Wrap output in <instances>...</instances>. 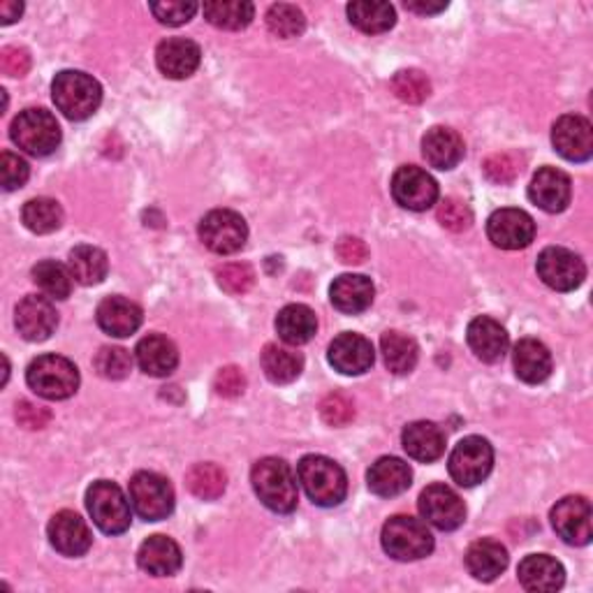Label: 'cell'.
<instances>
[{"label": "cell", "mask_w": 593, "mask_h": 593, "mask_svg": "<svg viewBox=\"0 0 593 593\" xmlns=\"http://www.w3.org/2000/svg\"><path fill=\"white\" fill-rule=\"evenodd\" d=\"M250 482L262 506L279 515H291L297 508V480L293 475L291 464H285L279 457L260 459L254 471H250Z\"/></svg>", "instance_id": "6da1fadb"}, {"label": "cell", "mask_w": 593, "mask_h": 593, "mask_svg": "<svg viewBox=\"0 0 593 593\" xmlns=\"http://www.w3.org/2000/svg\"><path fill=\"white\" fill-rule=\"evenodd\" d=\"M297 478L304 492L320 508H334L348 494V478L341 466L322 455H307L297 464Z\"/></svg>", "instance_id": "7a4b0ae2"}, {"label": "cell", "mask_w": 593, "mask_h": 593, "mask_svg": "<svg viewBox=\"0 0 593 593\" xmlns=\"http://www.w3.org/2000/svg\"><path fill=\"white\" fill-rule=\"evenodd\" d=\"M51 98L70 121H86L98 112L102 86L86 72L63 70L51 82Z\"/></svg>", "instance_id": "3957f363"}, {"label": "cell", "mask_w": 593, "mask_h": 593, "mask_svg": "<svg viewBox=\"0 0 593 593\" xmlns=\"http://www.w3.org/2000/svg\"><path fill=\"white\" fill-rule=\"evenodd\" d=\"M28 387L42 399L63 401L79 387V369L61 355H42L33 359L26 371Z\"/></svg>", "instance_id": "277c9868"}, {"label": "cell", "mask_w": 593, "mask_h": 593, "mask_svg": "<svg viewBox=\"0 0 593 593\" xmlns=\"http://www.w3.org/2000/svg\"><path fill=\"white\" fill-rule=\"evenodd\" d=\"M383 549L397 561H420L434 552V535L410 515L390 517L381 533Z\"/></svg>", "instance_id": "5b68a950"}, {"label": "cell", "mask_w": 593, "mask_h": 593, "mask_svg": "<svg viewBox=\"0 0 593 593\" xmlns=\"http://www.w3.org/2000/svg\"><path fill=\"white\" fill-rule=\"evenodd\" d=\"M10 137L22 151L42 158L59 149L61 144V125L47 110H24L10 125Z\"/></svg>", "instance_id": "8992f818"}, {"label": "cell", "mask_w": 593, "mask_h": 593, "mask_svg": "<svg viewBox=\"0 0 593 593\" xmlns=\"http://www.w3.org/2000/svg\"><path fill=\"white\" fill-rule=\"evenodd\" d=\"M86 508L96 527L107 535H119L131 529L133 510L121 487L110 480H98L86 492Z\"/></svg>", "instance_id": "52a82bcc"}, {"label": "cell", "mask_w": 593, "mask_h": 593, "mask_svg": "<svg viewBox=\"0 0 593 593\" xmlns=\"http://www.w3.org/2000/svg\"><path fill=\"white\" fill-rule=\"evenodd\" d=\"M494 469V447L482 436L461 438L447 459V471L459 487H475L490 478Z\"/></svg>", "instance_id": "ba28073f"}, {"label": "cell", "mask_w": 593, "mask_h": 593, "mask_svg": "<svg viewBox=\"0 0 593 593\" xmlns=\"http://www.w3.org/2000/svg\"><path fill=\"white\" fill-rule=\"evenodd\" d=\"M128 492L133 510L147 522H160L174 510V490L163 475L139 471L131 478Z\"/></svg>", "instance_id": "9c48e42d"}, {"label": "cell", "mask_w": 593, "mask_h": 593, "mask_svg": "<svg viewBox=\"0 0 593 593\" xmlns=\"http://www.w3.org/2000/svg\"><path fill=\"white\" fill-rule=\"evenodd\" d=\"M200 239L211 254L232 256L244 248L248 227L237 211L213 209L200 221Z\"/></svg>", "instance_id": "30bf717a"}, {"label": "cell", "mask_w": 593, "mask_h": 593, "mask_svg": "<svg viewBox=\"0 0 593 593\" xmlns=\"http://www.w3.org/2000/svg\"><path fill=\"white\" fill-rule=\"evenodd\" d=\"M390 190L394 202L408 211H427L438 202L436 178L416 165H404L394 172Z\"/></svg>", "instance_id": "8fae6325"}, {"label": "cell", "mask_w": 593, "mask_h": 593, "mask_svg": "<svg viewBox=\"0 0 593 593\" xmlns=\"http://www.w3.org/2000/svg\"><path fill=\"white\" fill-rule=\"evenodd\" d=\"M538 276L543 279L545 285H549L552 291L559 293H570L575 287H580L586 279V267L584 260L572 254L568 248L561 246H549L545 248L541 256H538Z\"/></svg>", "instance_id": "7c38bea8"}, {"label": "cell", "mask_w": 593, "mask_h": 593, "mask_svg": "<svg viewBox=\"0 0 593 593\" xmlns=\"http://www.w3.org/2000/svg\"><path fill=\"white\" fill-rule=\"evenodd\" d=\"M418 508L427 522L438 531H455L466 519V506L461 496L447 487V484H431V487H427L420 494Z\"/></svg>", "instance_id": "4fadbf2b"}, {"label": "cell", "mask_w": 593, "mask_h": 593, "mask_svg": "<svg viewBox=\"0 0 593 593\" xmlns=\"http://www.w3.org/2000/svg\"><path fill=\"white\" fill-rule=\"evenodd\" d=\"M552 527L568 545L591 543V503L584 496H566L552 508Z\"/></svg>", "instance_id": "5bb4252c"}, {"label": "cell", "mask_w": 593, "mask_h": 593, "mask_svg": "<svg viewBox=\"0 0 593 593\" xmlns=\"http://www.w3.org/2000/svg\"><path fill=\"white\" fill-rule=\"evenodd\" d=\"M487 237L503 250L527 248L535 239V223L522 209H498L487 221Z\"/></svg>", "instance_id": "9a60e30c"}, {"label": "cell", "mask_w": 593, "mask_h": 593, "mask_svg": "<svg viewBox=\"0 0 593 593\" xmlns=\"http://www.w3.org/2000/svg\"><path fill=\"white\" fill-rule=\"evenodd\" d=\"M552 144L559 156L570 163H586L593 156V128L589 119L578 114H566L554 123Z\"/></svg>", "instance_id": "2e32d148"}, {"label": "cell", "mask_w": 593, "mask_h": 593, "mask_svg": "<svg viewBox=\"0 0 593 593\" xmlns=\"http://www.w3.org/2000/svg\"><path fill=\"white\" fill-rule=\"evenodd\" d=\"M47 535L53 549L63 556H72V559L84 556L88 549H91V543H94V535L91 531H88L86 522L72 510H61L53 515L49 519Z\"/></svg>", "instance_id": "e0dca14e"}, {"label": "cell", "mask_w": 593, "mask_h": 593, "mask_svg": "<svg viewBox=\"0 0 593 593\" xmlns=\"http://www.w3.org/2000/svg\"><path fill=\"white\" fill-rule=\"evenodd\" d=\"M328 359L338 373L362 375L373 367L375 353H373V344L367 336L346 332V334H338L332 341Z\"/></svg>", "instance_id": "ac0fdd59"}, {"label": "cell", "mask_w": 593, "mask_h": 593, "mask_svg": "<svg viewBox=\"0 0 593 593\" xmlns=\"http://www.w3.org/2000/svg\"><path fill=\"white\" fill-rule=\"evenodd\" d=\"M16 330L26 338L38 344V341H47L59 328V313L53 309V304L49 297H38V295H28L20 301L16 307Z\"/></svg>", "instance_id": "d6986e66"}, {"label": "cell", "mask_w": 593, "mask_h": 593, "mask_svg": "<svg viewBox=\"0 0 593 593\" xmlns=\"http://www.w3.org/2000/svg\"><path fill=\"white\" fill-rule=\"evenodd\" d=\"M529 197L535 207H541L547 213H561L572 197L570 176L556 168H541L529 186Z\"/></svg>", "instance_id": "ffe728a7"}, {"label": "cell", "mask_w": 593, "mask_h": 593, "mask_svg": "<svg viewBox=\"0 0 593 593\" xmlns=\"http://www.w3.org/2000/svg\"><path fill=\"white\" fill-rule=\"evenodd\" d=\"M202 51L193 40L168 38L156 49L158 70L170 79H188L200 67Z\"/></svg>", "instance_id": "44dd1931"}, {"label": "cell", "mask_w": 593, "mask_h": 593, "mask_svg": "<svg viewBox=\"0 0 593 593\" xmlns=\"http://www.w3.org/2000/svg\"><path fill=\"white\" fill-rule=\"evenodd\" d=\"M466 338H469V346L475 353V357L487 365L501 362L503 355L508 353V346H510L506 328L490 316H480L471 320L469 330H466Z\"/></svg>", "instance_id": "7402d4cb"}, {"label": "cell", "mask_w": 593, "mask_h": 593, "mask_svg": "<svg viewBox=\"0 0 593 593\" xmlns=\"http://www.w3.org/2000/svg\"><path fill=\"white\" fill-rule=\"evenodd\" d=\"M137 564L153 578H172L184 564L182 547L168 535H151L137 552Z\"/></svg>", "instance_id": "603a6c76"}, {"label": "cell", "mask_w": 593, "mask_h": 593, "mask_svg": "<svg viewBox=\"0 0 593 593\" xmlns=\"http://www.w3.org/2000/svg\"><path fill=\"white\" fill-rule=\"evenodd\" d=\"M464 139L457 131L445 128V125H434L422 137V156L431 168L436 170H455L464 158Z\"/></svg>", "instance_id": "cb8c5ba5"}, {"label": "cell", "mask_w": 593, "mask_h": 593, "mask_svg": "<svg viewBox=\"0 0 593 593\" xmlns=\"http://www.w3.org/2000/svg\"><path fill=\"white\" fill-rule=\"evenodd\" d=\"M519 584L533 593L559 591L566 582L564 566L547 554H531L517 568Z\"/></svg>", "instance_id": "d4e9b609"}, {"label": "cell", "mask_w": 593, "mask_h": 593, "mask_svg": "<svg viewBox=\"0 0 593 593\" xmlns=\"http://www.w3.org/2000/svg\"><path fill=\"white\" fill-rule=\"evenodd\" d=\"M96 320L104 334L125 338L135 334L141 328L144 313L137 307L135 301L125 299V297H107L100 301V307L96 311Z\"/></svg>", "instance_id": "484cf974"}, {"label": "cell", "mask_w": 593, "mask_h": 593, "mask_svg": "<svg viewBox=\"0 0 593 593\" xmlns=\"http://www.w3.org/2000/svg\"><path fill=\"white\" fill-rule=\"evenodd\" d=\"M512 365L519 381L529 385L545 383L552 373V353L549 348L538 338H522L515 346L512 353Z\"/></svg>", "instance_id": "4316f807"}, {"label": "cell", "mask_w": 593, "mask_h": 593, "mask_svg": "<svg viewBox=\"0 0 593 593\" xmlns=\"http://www.w3.org/2000/svg\"><path fill=\"white\" fill-rule=\"evenodd\" d=\"M375 287L371 279L362 274H344L334 279L330 287V299L334 304V309L348 316L365 313L371 304H373Z\"/></svg>", "instance_id": "83f0119b"}, {"label": "cell", "mask_w": 593, "mask_h": 593, "mask_svg": "<svg viewBox=\"0 0 593 593\" xmlns=\"http://www.w3.org/2000/svg\"><path fill=\"white\" fill-rule=\"evenodd\" d=\"M135 357L139 369L153 379H165L178 365V350L163 334L144 336L135 348Z\"/></svg>", "instance_id": "f1b7e54d"}, {"label": "cell", "mask_w": 593, "mask_h": 593, "mask_svg": "<svg viewBox=\"0 0 593 593\" xmlns=\"http://www.w3.org/2000/svg\"><path fill=\"white\" fill-rule=\"evenodd\" d=\"M401 445L408 457L422 464H431L441 459L445 453V434L434 422H410L401 434Z\"/></svg>", "instance_id": "f546056e"}, {"label": "cell", "mask_w": 593, "mask_h": 593, "mask_svg": "<svg viewBox=\"0 0 593 593\" xmlns=\"http://www.w3.org/2000/svg\"><path fill=\"white\" fill-rule=\"evenodd\" d=\"M367 482H369V490L375 496L392 498V496L404 494L410 487L412 471L410 466L399 457H381L379 461L371 464Z\"/></svg>", "instance_id": "4dcf8cb0"}, {"label": "cell", "mask_w": 593, "mask_h": 593, "mask_svg": "<svg viewBox=\"0 0 593 593\" xmlns=\"http://www.w3.org/2000/svg\"><path fill=\"white\" fill-rule=\"evenodd\" d=\"M466 568L478 582H494L508 568V549L492 538H482L466 552Z\"/></svg>", "instance_id": "1f68e13d"}, {"label": "cell", "mask_w": 593, "mask_h": 593, "mask_svg": "<svg viewBox=\"0 0 593 593\" xmlns=\"http://www.w3.org/2000/svg\"><path fill=\"white\" fill-rule=\"evenodd\" d=\"M276 332L285 341V344L304 346L316 336L318 318L309 307H304V304H291V307L279 311Z\"/></svg>", "instance_id": "d6a6232c"}, {"label": "cell", "mask_w": 593, "mask_h": 593, "mask_svg": "<svg viewBox=\"0 0 593 593\" xmlns=\"http://www.w3.org/2000/svg\"><path fill=\"white\" fill-rule=\"evenodd\" d=\"M67 269L79 285H98L107 279L110 262H107L104 250L96 246H77L70 250Z\"/></svg>", "instance_id": "836d02e7"}, {"label": "cell", "mask_w": 593, "mask_h": 593, "mask_svg": "<svg viewBox=\"0 0 593 593\" xmlns=\"http://www.w3.org/2000/svg\"><path fill=\"white\" fill-rule=\"evenodd\" d=\"M260 362L267 379L276 385H287L297 381L304 371V357L291 348H281L276 344L264 346Z\"/></svg>", "instance_id": "e575fe53"}, {"label": "cell", "mask_w": 593, "mask_h": 593, "mask_svg": "<svg viewBox=\"0 0 593 593\" xmlns=\"http://www.w3.org/2000/svg\"><path fill=\"white\" fill-rule=\"evenodd\" d=\"M381 350H383V359L385 367L397 373V375H406L418 365L420 357V348L416 344V338H410L408 334L401 332H385L381 336Z\"/></svg>", "instance_id": "d590c367"}, {"label": "cell", "mask_w": 593, "mask_h": 593, "mask_svg": "<svg viewBox=\"0 0 593 593\" xmlns=\"http://www.w3.org/2000/svg\"><path fill=\"white\" fill-rule=\"evenodd\" d=\"M350 24L369 35H379L397 24V12L390 3H375V0H355L348 5Z\"/></svg>", "instance_id": "8d00e7d4"}, {"label": "cell", "mask_w": 593, "mask_h": 593, "mask_svg": "<svg viewBox=\"0 0 593 593\" xmlns=\"http://www.w3.org/2000/svg\"><path fill=\"white\" fill-rule=\"evenodd\" d=\"M207 22L223 30H242L256 16V5L246 0H211L202 8Z\"/></svg>", "instance_id": "74e56055"}, {"label": "cell", "mask_w": 593, "mask_h": 593, "mask_svg": "<svg viewBox=\"0 0 593 593\" xmlns=\"http://www.w3.org/2000/svg\"><path fill=\"white\" fill-rule=\"evenodd\" d=\"M22 219L35 235H49V232H57L63 225V209L51 197H35V200L24 205Z\"/></svg>", "instance_id": "f35d334b"}, {"label": "cell", "mask_w": 593, "mask_h": 593, "mask_svg": "<svg viewBox=\"0 0 593 593\" xmlns=\"http://www.w3.org/2000/svg\"><path fill=\"white\" fill-rule=\"evenodd\" d=\"M186 484L193 496L202 501H215L223 496L227 487V475L221 466L205 461V464H195L186 473Z\"/></svg>", "instance_id": "ab89813d"}, {"label": "cell", "mask_w": 593, "mask_h": 593, "mask_svg": "<svg viewBox=\"0 0 593 593\" xmlns=\"http://www.w3.org/2000/svg\"><path fill=\"white\" fill-rule=\"evenodd\" d=\"M33 283L40 287V291L49 299H67L72 291V274L61 262L42 260L33 267Z\"/></svg>", "instance_id": "60d3db41"}, {"label": "cell", "mask_w": 593, "mask_h": 593, "mask_svg": "<svg viewBox=\"0 0 593 593\" xmlns=\"http://www.w3.org/2000/svg\"><path fill=\"white\" fill-rule=\"evenodd\" d=\"M267 28L283 40L299 38L304 28H307V16H304V12L297 5L279 3L269 8L267 12Z\"/></svg>", "instance_id": "b9f144b4"}, {"label": "cell", "mask_w": 593, "mask_h": 593, "mask_svg": "<svg viewBox=\"0 0 593 593\" xmlns=\"http://www.w3.org/2000/svg\"><path fill=\"white\" fill-rule=\"evenodd\" d=\"M392 91L401 102L408 104H422L431 96V82L422 70H399L392 77Z\"/></svg>", "instance_id": "7bdbcfd3"}, {"label": "cell", "mask_w": 593, "mask_h": 593, "mask_svg": "<svg viewBox=\"0 0 593 593\" xmlns=\"http://www.w3.org/2000/svg\"><path fill=\"white\" fill-rule=\"evenodd\" d=\"M96 371L107 381H123L133 369V357L125 348L104 346L94 359Z\"/></svg>", "instance_id": "ee69618b"}, {"label": "cell", "mask_w": 593, "mask_h": 593, "mask_svg": "<svg viewBox=\"0 0 593 593\" xmlns=\"http://www.w3.org/2000/svg\"><path fill=\"white\" fill-rule=\"evenodd\" d=\"M482 172L492 184L506 186L522 174V160H519L517 153H494L482 163Z\"/></svg>", "instance_id": "f6af8a7d"}, {"label": "cell", "mask_w": 593, "mask_h": 593, "mask_svg": "<svg viewBox=\"0 0 593 593\" xmlns=\"http://www.w3.org/2000/svg\"><path fill=\"white\" fill-rule=\"evenodd\" d=\"M215 279L227 295H246L256 283V272L244 262H230L215 272Z\"/></svg>", "instance_id": "bcb514c9"}, {"label": "cell", "mask_w": 593, "mask_h": 593, "mask_svg": "<svg viewBox=\"0 0 593 593\" xmlns=\"http://www.w3.org/2000/svg\"><path fill=\"white\" fill-rule=\"evenodd\" d=\"M438 223L450 232H466L473 223V211L459 197H445L436 209Z\"/></svg>", "instance_id": "7dc6e473"}, {"label": "cell", "mask_w": 593, "mask_h": 593, "mask_svg": "<svg viewBox=\"0 0 593 593\" xmlns=\"http://www.w3.org/2000/svg\"><path fill=\"white\" fill-rule=\"evenodd\" d=\"M320 418L330 427H346L355 418V406L346 394H338V392L328 394V397L320 401Z\"/></svg>", "instance_id": "c3c4849f"}, {"label": "cell", "mask_w": 593, "mask_h": 593, "mask_svg": "<svg viewBox=\"0 0 593 593\" xmlns=\"http://www.w3.org/2000/svg\"><path fill=\"white\" fill-rule=\"evenodd\" d=\"M30 176V168L22 156H16L12 151H3L0 156V178H3V188L5 190H16L22 188Z\"/></svg>", "instance_id": "681fc988"}, {"label": "cell", "mask_w": 593, "mask_h": 593, "mask_svg": "<svg viewBox=\"0 0 593 593\" xmlns=\"http://www.w3.org/2000/svg\"><path fill=\"white\" fill-rule=\"evenodd\" d=\"M151 12L160 24L165 26H182L188 24L195 12L197 3H184V0H168V3H153Z\"/></svg>", "instance_id": "f907efd6"}, {"label": "cell", "mask_w": 593, "mask_h": 593, "mask_svg": "<svg viewBox=\"0 0 593 593\" xmlns=\"http://www.w3.org/2000/svg\"><path fill=\"white\" fill-rule=\"evenodd\" d=\"M213 390L225 399L242 397L246 390V375L242 373L239 367H223L219 373H215Z\"/></svg>", "instance_id": "816d5d0a"}, {"label": "cell", "mask_w": 593, "mask_h": 593, "mask_svg": "<svg viewBox=\"0 0 593 593\" xmlns=\"http://www.w3.org/2000/svg\"><path fill=\"white\" fill-rule=\"evenodd\" d=\"M0 67L8 77H24L30 70V53L24 47H5L0 51Z\"/></svg>", "instance_id": "f5cc1de1"}, {"label": "cell", "mask_w": 593, "mask_h": 593, "mask_svg": "<svg viewBox=\"0 0 593 593\" xmlns=\"http://www.w3.org/2000/svg\"><path fill=\"white\" fill-rule=\"evenodd\" d=\"M16 422L26 429H45L51 422V412L45 406H38L33 401H20L16 404Z\"/></svg>", "instance_id": "db71d44e"}, {"label": "cell", "mask_w": 593, "mask_h": 593, "mask_svg": "<svg viewBox=\"0 0 593 593\" xmlns=\"http://www.w3.org/2000/svg\"><path fill=\"white\" fill-rule=\"evenodd\" d=\"M336 256L346 264H362L369 258V248L362 239L344 237L336 244Z\"/></svg>", "instance_id": "11a10c76"}, {"label": "cell", "mask_w": 593, "mask_h": 593, "mask_svg": "<svg viewBox=\"0 0 593 593\" xmlns=\"http://www.w3.org/2000/svg\"><path fill=\"white\" fill-rule=\"evenodd\" d=\"M24 12V5L20 3V0H3L0 3V24H14L16 20H20Z\"/></svg>", "instance_id": "9f6ffc18"}, {"label": "cell", "mask_w": 593, "mask_h": 593, "mask_svg": "<svg viewBox=\"0 0 593 593\" xmlns=\"http://www.w3.org/2000/svg\"><path fill=\"white\" fill-rule=\"evenodd\" d=\"M447 8L445 0H438V3H424V0H410V3H406V10L410 12H418V14H438Z\"/></svg>", "instance_id": "6f0895ef"}]
</instances>
